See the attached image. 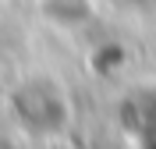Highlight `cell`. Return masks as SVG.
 I'll use <instances>...</instances> for the list:
<instances>
[{
    "label": "cell",
    "instance_id": "1",
    "mask_svg": "<svg viewBox=\"0 0 156 149\" xmlns=\"http://www.w3.org/2000/svg\"><path fill=\"white\" fill-rule=\"evenodd\" d=\"M11 117L21 135H57L68 124V99L53 78H25L11 92Z\"/></svg>",
    "mask_w": 156,
    "mask_h": 149
},
{
    "label": "cell",
    "instance_id": "2",
    "mask_svg": "<svg viewBox=\"0 0 156 149\" xmlns=\"http://www.w3.org/2000/svg\"><path fill=\"white\" fill-rule=\"evenodd\" d=\"M0 149H25V146H21L14 135H0Z\"/></svg>",
    "mask_w": 156,
    "mask_h": 149
}]
</instances>
